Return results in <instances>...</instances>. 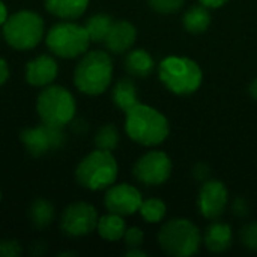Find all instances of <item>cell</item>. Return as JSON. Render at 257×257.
<instances>
[{"instance_id": "14", "label": "cell", "mask_w": 257, "mask_h": 257, "mask_svg": "<svg viewBox=\"0 0 257 257\" xmlns=\"http://www.w3.org/2000/svg\"><path fill=\"white\" fill-rule=\"evenodd\" d=\"M59 74V65L54 57L41 54L26 65V81L33 87L50 86Z\"/></svg>"}, {"instance_id": "35", "label": "cell", "mask_w": 257, "mask_h": 257, "mask_svg": "<svg viewBox=\"0 0 257 257\" xmlns=\"http://www.w3.org/2000/svg\"><path fill=\"white\" fill-rule=\"evenodd\" d=\"M0 202H2V191H0Z\"/></svg>"}, {"instance_id": "8", "label": "cell", "mask_w": 257, "mask_h": 257, "mask_svg": "<svg viewBox=\"0 0 257 257\" xmlns=\"http://www.w3.org/2000/svg\"><path fill=\"white\" fill-rule=\"evenodd\" d=\"M90 38L84 26L72 21H62L48 29L45 44L48 50L62 59H75L83 56L90 45Z\"/></svg>"}, {"instance_id": "4", "label": "cell", "mask_w": 257, "mask_h": 257, "mask_svg": "<svg viewBox=\"0 0 257 257\" xmlns=\"http://www.w3.org/2000/svg\"><path fill=\"white\" fill-rule=\"evenodd\" d=\"M160 81L176 95H190L194 93L203 80L200 66L188 59L179 56L166 57L158 65Z\"/></svg>"}, {"instance_id": "26", "label": "cell", "mask_w": 257, "mask_h": 257, "mask_svg": "<svg viewBox=\"0 0 257 257\" xmlns=\"http://www.w3.org/2000/svg\"><path fill=\"white\" fill-rule=\"evenodd\" d=\"M148 3L158 14H175L184 6L185 0H148Z\"/></svg>"}, {"instance_id": "2", "label": "cell", "mask_w": 257, "mask_h": 257, "mask_svg": "<svg viewBox=\"0 0 257 257\" xmlns=\"http://www.w3.org/2000/svg\"><path fill=\"white\" fill-rule=\"evenodd\" d=\"M113 78V60L101 50L86 51L74 71L75 87L90 96L104 93Z\"/></svg>"}, {"instance_id": "25", "label": "cell", "mask_w": 257, "mask_h": 257, "mask_svg": "<svg viewBox=\"0 0 257 257\" xmlns=\"http://www.w3.org/2000/svg\"><path fill=\"white\" fill-rule=\"evenodd\" d=\"M140 215L143 217L145 221L148 223H160L167 212L166 203L160 199H146L142 202L140 209H139Z\"/></svg>"}, {"instance_id": "10", "label": "cell", "mask_w": 257, "mask_h": 257, "mask_svg": "<svg viewBox=\"0 0 257 257\" xmlns=\"http://www.w3.org/2000/svg\"><path fill=\"white\" fill-rule=\"evenodd\" d=\"M98 220V212L92 205L77 202L65 208L60 218V227L66 236L81 238L90 235L96 229Z\"/></svg>"}, {"instance_id": "34", "label": "cell", "mask_w": 257, "mask_h": 257, "mask_svg": "<svg viewBox=\"0 0 257 257\" xmlns=\"http://www.w3.org/2000/svg\"><path fill=\"white\" fill-rule=\"evenodd\" d=\"M248 92H250L251 98L257 101V77L251 81V84H250V87H248Z\"/></svg>"}, {"instance_id": "19", "label": "cell", "mask_w": 257, "mask_h": 257, "mask_svg": "<svg viewBox=\"0 0 257 257\" xmlns=\"http://www.w3.org/2000/svg\"><path fill=\"white\" fill-rule=\"evenodd\" d=\"M111 99H113L114 105L125 113L128 110H131L133 107H136L137 104H140L137 87H136L134 81L128 77L120 78L114 84V87L111 90Z\"/></svg>"}, {"instance_id": "9", "label": "cell", "mask_w": 257, "mask_h": 257, "mask_svg": "<svg viewBox=\"0 0 257 257\" xmlns=\"http://www.w3.org/2000/svg\"><path fill=\"white\" fill-rule=\"evenodd\" d=\"M20 140L32 157H42L60 149L65 143V134L62 128L41 123L38 126L23 130L20 133Z\"/></svg>"}, {"instance_id": "27", "label": "cell", "mask_w": 257, "mask_h": 257, "mask_svg": "<svg viewBox=\"0 0 257 257\" xmlns=\"http://www.w3.org/2000/svg\"><path fill=\"white\" fill-rule=\"evenodd\" d=\"M241 241L247 248L257 251V221L247 224L241 230Z\"/></svg>"}, {"instance_id": "22", "label": "cell", "mask_w": 257, "mask_h": 257, "mask_svg": "<svg viewBox=\"0 0 257 257\" xmlns=\"http://www.w3.org/2000/svg\"><path fill=\"white\" fill-rule=\"evenodd\" d=\"M29 215H30L32 224L36 229H45V227H48L54 221L56 211H54V206L48 200L36 199L32 203V206H30Z\"/></svg>"}, {"instance_id": "28", "label": "cell", "mask_w": 257, "mask_h": 257, "mask_svg": "<svg viewBox=\"0 0 257 257\" xmlns=\"http://www.w3.org/2000/svg\"><path fill=\"white\" fill-rule=\"evenodd\" d=\"M125 241V245L128 248H140L143 241H145V235L142 232V229L139 227H130L125 230V235L122 238Z\"/></svg>"}, {"instance_id": "6", "label": "cell", "mask_w": 257, "mask_h": 257, "mask_svg": "<svg viewBox=\"0 0 257 257\" xmlns=\"http://www.w3.org/2000/svg\"><path fill=\"white\" fill-rule=\"evenodd\" d=\"M36 111L42 123L63 128L77 111L74 95L63 86H45L36 99Z\"/></svg>"}, {"instance_id": "30", "label": "cell", "mask_w": 257, "mask_h": 257, "mask_svg": "<svg viewBox=\"0 0 257 257\" xmlns=\"http://www.w3.org/2000/svg\"><path fill=\"white\" fill-rule=\"evenodd\" d=\"M9 78V66L5 59L0 57V86H3Z\"/></svg>"}, {"instance_id": "18", "label": "cell", "mask_w": 257, "mask_h": 257, "mask_svg": "<svg viewBox=\"0 0 257 257\" xmlns=\"http://www.w3.org/2000/svg\"><path fill=\"white\" fill-rule=\"evenodd\" d=\"M123 68L131 77L146 78L152 74V71L155 68V62L146 50L137 48V50H131L125 56Z\"/></svg>"}, {"instance_id": "3", "label": "cell", "mask_w": 257, "mask_h": 257, "mask_svg": "<svg viewBox=\"0 0 257 257\" xmlns=\"http://www.w3.org/2000/svg\"><path fill=\"white\" fill-rule=\"evenodd\" d=\"M117 163L111 152L95 149L86 155L75 169L77 182L90 191L105 190L117 179Z\"/></svg>"}, {"instance_id": "13", "label": "cell", "mask_w": 257, "mask_h": 257, "mask_svg": "<svg viewBox=\"0 0 257 257\" xmlns=\"http://www.w3.org/2000/svg\"><path fill=\"white\" fill-rule=\"evenodd\" d=\"M229 193L223 182L220 181H206L197 197V206L202 215L208 220L220 218L227 206Z\"/></svg>"}, {"instance_id": "11", "label": "cell", "mask_w": 257, "mask_h": 257, "mask_svg": "<svg viewBox=\"0 0 257 257\" xmlns=\"http://www.w3.org/2000/svg\"><path fill=\"white\" fill-rule=\"evenodd\" d=\"M133 175L143 185H161L172 175V161L166 152L151 151L137 160Z\"/></svg>"}, {"instance_id": "12", "label": "cell", "mask_w": 257, "mask_h": 257, "mask_svg": "<svg viewBox=\"0 0 257 257\" xmlns=\"http://www.w3.org/2000/svg\"><path fill=\"white\" fill-rule=\"evenodd\" d=\"M143 202L142 193L130 184H113L107 188L104 205L108 212L128 217L140 209Z\"/></svg>"}, {"instance_id": "17", "label": "cell", "mask_w": 257, "mask_h": 257, "mask_svg": "<svg viewBox=\"0 0 257 257\" xmlns=\"http://www.w3.org/2000/svg\"><path fill=\"white\" fill-rule=\"evenodd\" d=\"M89 0H44L45 9L65 21H72L80 18L87 9Z\"/></svg>"}, {"instance_id": "33", "label": "cell", "mask_w": 257, "mask_h": 257, "mask_svg": "<svg viewBox=\"0 0 257 257\" xmlns=\"http://www.w3.org/2000/svg\"><path fill=\"white\" fill-rule=\"evenodd\" d=\"M125 256L126 257H145L146 256V253H145V251H142L140 248H128V251L125 253Z\"/></svg>"}, {"instance_id": "32", "label": "cell", "mask_w": 257, "mask_h": 257, "mask_svg": "<svg viewBox=\"0 0 257 257\" xmlns=\"http://www.w3.org/2000/svg\"><path fill=\"white\" fill-rule=\"evenodd\" d=\"M8 8H6V5L0 0V26H3L5 24V21L8 20Z\"/></svg>"}, {"instance_id": "7", "label": "cell", "mask_w": 257, "mask_h": 257, "mask_svg": "<svg viewBox=\"0 0 257 257\" xmlns=\"http://www.w3.org/2000/svg\"><path fill=\"white\" fill-rule=\"evenodd\" d=\"M202 235L199 227L185 218L167 221L158 232V244L163 251L173 257H188L197 253Z\"/></svg>"}, {"instance_id": "23", "label": "cell", "mask_w": 257, "mask_h": 257, "mask_svg": "<svg viewBox=\"0 0 257 257\" xmlns=\"http://www.w3.org/2000/svg\"><path fill=\"white\" fill-rule=\"evenodd\" d=\"M111 26H113V20L108 14H95L90 18H87L84 24L92 42H104Z\"/></svg>"}, {"instance_id": "5", "label": "cell", "mask_w": 257, "mask_h": 257, "mask_svg": "<svg viewBox=\"0 0 257 257\" xmlns=\"http://www.w3.org/2000/svg\"><path fill=\"white\" fill-rule=\"evenodd\" d=\"M44 18L33 11H18L3 24V38L15 50H33L44 39Z\"/></svg>"}, {"instance_id": "20", "label": "cell", "mask_w": 257, "mask_h": 257, "mask_svg": "<svg viewBox=\"0 0 257 257\" xmlns=\"http://www.w3.org/2000/svg\"><path fill=\"white\" fill-rule=\"evenodd\" d=\"M211 24V14L206 6L194 5L187 9V12L182 17V26L187 32L199 35L203 33Z\"/></svg>"}, {"instance_id": "15", "label": "cell", "mask_w": 257, "mask_h": 257, "mask_svg": "<svg viewBox=\"0 0 257 257\" xmlns=\"http://www.w3.org/2000/svg\"><path fill=\"white\" fill-rule=\"evenodd\" d=\"M137 39V30L134 24L130 21H117L113 23L110 32L107 33L104 44L105 48L113 54H122L126 53Z\"/></svg>"}, {"instance_id": "21", "label": "cell", "mask_w": 257, "mask_h": 257, "mask_svg": "<svg viewBox=\"0 0 257 257\" xmlns=\"http://www.w3.org/2000/svg\"><path fill=\"white\" fill-rule=\"evenodd\" d=\"M96 230H98V235L102 239L110 241V242H114V241H119V239L123 238L125 230H126V226H125V221H123V217L122 215H117V214H111L110 212L107 215H102L98 220Z\"/></svg>"}, {"instance_id": "29", "label": "cell", "mask_w": 257, "mask_h": 257, "mask_svg": "<svg viewBox=\"0 0 257 257\" xmlns=\"http://www.w3.org/2000/svg\"><path fill=\"white\" fill-rule=\"evenodd\" d=\"M23 253L21 245L14 239H6L0 242V257H18Z\"/></svg>"}, {"instance_id": "31", "label": "cell", "mask_w": 257, "mask_h": 257, "mask_svg": "<svg viewBox=\"0 0 257 257\" xmlns=\"http://www.w3.org/2000/svg\"><path fill=\"white\" fill-rule=\"evenodd\" d=\"M203 6H206L208 9H215V8H221L223 5H226L229 0H199Z\"/></svg>"}, {"instance_id": "24", "label": "cell", "mask_w": 257, "mask_h": 257, "mask_svg": "<svg viewBox=\"0 0 257 257\" xmlns=\"http://www.w3.org/2000/svg\"><path fill=\"white\" fill-rule=\"evenodd\" d=\"M119 140H120V136H119L116 125L107 123L98 130V133L95 136V146H96V149L113 152L117 148Z\"/></svg>"}, {"instance_id": "16", "label": "cell", "mask_w": 257, "mask_h": 257, "mask_svg": "<svg viewBox=\"0 0 257 257\" xmlns=\"http://www.w3.org/2000/svg\"><path fill=\"white\" fill-rule=\"evenodd\" d=\"M233 241L232 227L226 223L215 221L209 224L203 235V242L206 248L212 253H223L230 248Z\"/></svg>"}, {"instance_id": "1", "label": "cell", "mask_w": 257, "mask_h": 257, "mask_svg": "<svg viewBox=\"0 0 257 257\" xmlns=\"http://www.w3.org/2000/svg\"><path fill=\"white\" fill-rule=\"evenodd\" d=\"M125 131L139 145L158 146L169 137L170 126L163 113L149 105L137 104L126 111Z\"/></svg>"}]
</instances>
